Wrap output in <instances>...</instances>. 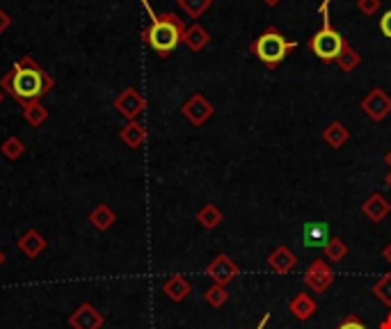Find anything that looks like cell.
<instances>
[{
    "label": "cell",
    "instance_id": "f1b7e54d",
    "mask_svg": "<svg viewBox=\"0 0 391 329\" xmlns=\"http://www.w3.org/2000/svg\"><path fill=\"white\" fill-rule=\"evenodd\" d=\"M10 26H12L10 14H7L5 10H0V35H5L7 30H10Z\"/></svg>",
    "mask_w": 391,
    "mask_h": 329
},
{
    "label": "cell",
    "instance_id": "f546056e",
    "mask_svg": "<svg viewBox=\"0 0 391 329\" xmlns=\"http://www.w3.org/2000/svg\"><path fill=\"white\" fill-rule=\"evenodd\" d=\"M382 258H385V261L391 265V242H389V245H387L385 249H382Z\"/></svg>",
    "mask_w": 391,
    "mask_h": 329
},
{
    "label": "cell",
    "instance_id": "7a4b0ae2",
    "mask_svg": "<svg viewBox=\"0 0 391 329\" xmlns=\"http://www.w3.org/2000/svg\"><path fill=\"white\" fill-rule=\"evenodd\" d=\"M185 23L176 17L174 12H165L158 14L149 28L142 33V39L149 44V49L158 55V58H167L176 51V46L183 42V33H185Z\"/></svg>",
    "mask_w": 391,
    "mask_h": 329
},
{
    "label": "cell",
    "instance_id": "d4e9b609",
    "mask_svg": "<svg viewBox=\"0 0 391 329\" xmlns=\"http://www.w3.org/2000/svg\"><path fill=\"white\" fill-rule=\"evenodd\" d=\"M382 0H357V10L364 14V17H373L375 12L380 10Z\"/></svg>",
    "mask_w": 391,
    "mask_h": 329
},
{
    "label": "cell",
    "instance_id": "9a60e30c",
    "mask_svg": "<svg viewBox=\"0 0 391 329\" xmlns=\"http://www.w3.org/2000/svg\"><path fill=\"white\" fill-rule=\"evenodd\" d=\"M323 140H325V144H327V146H332V149H341V146L350 140V130H348L346 126H343L341 121H332L330 126H327V128L323 130Z\"/></svg>",
    "mask_w": 391,
    "mask_h": 329
},
{
    "label": "cell",
    "instance_id": "3957f363",
    "mask_svg": "<svg viewBox=\"0 0 391 329\" xmlns=\"http://www.w3.org/2000/svg\"><path fill=\"white\" fill-rule=\"evenodd\" d=\"M293 49H298V42H288L275 26H268L252 44H249V53L259 62H263L268 69L279 67Z\"/></svg>",
    "mask_w": 391,
    "mask_h": 329
},
{
    "label": "cell",
    "instance_id": "5b68a950",
    "mask_svg": "<svg viewBox=\"0 0 391 329\" xmlns=\"http://www.w3.org/2000/svg\"><path fill=\"white\" fill-rule=\"evenodd\" d=\"M334 281V272L330 268V263L325 261V258H314L307 270H304V284H307V288L311 293H325L327 288L332 286Z\"/></svg>",
    "mask_w": 391,
    "mask_h": 329
},
{
    "label": "cell",
    "instance_id": "d590c367",
    "mask_svg": "<svg viewBox=\"0 0 391 329\" xmlns=\"http://www.w3.org/2000/svg\"><path fill=\"white\" fill-rule=\"evenodd\" d=\"M0 101H3V87H0Z\"/></svg>",
    "mask_w": 391,
    "mask_h": 329
},
{
    "label": "cell",
    "instance_id": "8fae6325",
    "mask_svg": "<svg viewBox=\"0 0 391 329\" xmlns=\"http://www.w3.org/2000/svg\"><path fill=\"white\" fill-rule=\"evenodd\" d=\"M362 213L369 217L373 224H378V222H382V219H385L391 213V201L385 199V194L373 192L371 197L362 203Z\"/></svg>",
    "mask_w": 391,
    "mask_h": 329
},
{
    "label": "cell",
    "instance_id": "2e32d148",
    "mask_svg": "<svg viewBox=\"0 0 391 329\" xmlns=\"http://www.w3.org/2000/svg\"><path fill=\"white\" fill-rule=\"evenodd\" d=\"M197 219H199V224L204 226V229L213 231V229H217V226L222 224L224 217H222V210L217 208L215 203H206V206L197 213Z\"/></svg>",
    "mask_w": 391,
    "mask_h": 329
},
{
    "label": "cell",
    "instance_id": "cb8c5ba5",
    "mask_svg": "<svg viewBox=\"0 0 391 329\" xmlns=\"http://www.w3.org/2000/svg\"><path fill=\"white\" fill-rule=\"evenodd\" d=\"M26 119L33 124V126H39V124L46 119V110L39 106V103L28 106V108H26Z\"/></svg>",
    "mask_w": 391,
    "mask_h": 329
},
{
    "label": "cell",
    "instance_id": "6da1fadb",
    "mask_svg": "<svg viewBox=\"0 0 391 329\" xmlns=\"http://www.w3.org/2000/svg\"><path fill=\"white\" fill-rule=\"evenodd\" d=\"M0 87L5 92H10V96L14 101H19L23 108L39 103V99L53 87V78L51 74H46L37 62L26 55L21 58L17 65L12 67V71L3 78Z\"/></svg>",
    "mask_w": 391,
    "mask_h": 329
},
{
    "label": "cell",
    "instance_id": "1f68e13d",
    "mask_svg": "<svg viewBox=\"0 0 391 329\" xmlns=\"http://www.w3.org/2000/svg\"><path fill=\"white\" fill-rule=\"evenodd\" d=\"M380 329H391V316H387L385 320L380 323Z\"/></svg>",
    "mask_w": 391,
    "mask_h": 329
},
{
    "label": "cell",
    "instance_id": "30bf717a",
    "mask_svg": "<svg viewBox=\"0 0 391 329\" xmlns=\"http://www.w3.org/2000/svg\"><path fill=\"white\" fill-rule=\"evenodd\" d=\"M295 265H298V256H295L293 249L286 247V245L275 247V249L270 252V256H268V268H270L272 272L281 274V277L291 272Z\"/></svg>",
    "mask_w": 391,
    "mask_h": 329
},
{
    "label": "cell",
    "instance_id": "7402d4cb",
    "mask_svg": "<svg viewBox=\"0 0 391 329\" xmlns=\"http://www.w3.org/2000/svg\"><path fill=\"white\" fill-rule=\"evenodd\" d=\"M373 295L378 297L382 304H387L391 309V274H385L380 281H375L373 284Z\"/></svg>",
    "mask_w": 391,
    "mask_h": 329
},
{
    "label": "cell",
    "instance_id": "e575fe53",
    "mask_svg": "<svg viewBox=\"0 0 391 329\" xmlns=\"http://www.w3.org/2000/svg\"><path fill=\"white\" fill-rule=\"evenodd\" d=\"M385 162L389 164V169H391V151H387V155H385Z\"/></svg>",
    "mask_w": 391,
    "mask_h": 329
},
{
    "label": "cell",
    "instance_id": "7c38bea8",
    "mask_svg": "<svg viewBox=\"0 0 391 329\" xmlns=\"http://www.w3.org/2000/svg\"><path fill=\"white\" fill-rule=\"evenodd\" d=\"M302 238L307 247H320L323 249L327 242H330V229H327L325 222H307L302 226Z\"/></svg>",
    "mask_w": 391,
    "mask_h": 329
},
{
    "label": "cell",
    "instance_id": "603a6c76",
    "mask_svg": "<svg viewBox=\"0 0 391 329\" xmlns=\"http://www.w3.org/2000/svg\"><path fill=\"white\" fill-rule=\"evenodd\" d=\"M204 300L210 304V307L220 309L222 304H226V300H229V293H226V286H220V284L210 286L208 291H206V295H204Z\"/></svg>",
    "mask_w": 391,
    "mask_h": 329
},
{
    "label": "cell",
    "instance_id": "ba28073f",
    "mask_svg": "<svg viewBox=\"0 0 391 329\" xmlns=\"http://www.w3.org/2000/svg\"><path fill=\"white\" fill-rule=\"evenodd\" d=\"M206 274L215 281V284L226 286V284H231L233 279H238L240 268L236 265V261H231L226 254H220V256H215L213 261L208 263Z\"/></svg>",
    "mask_w": 391,
    "mask_h": 329
},
{
    "label": "cell",
    "instance_id": "836d02e7",
    "mask_svg": "<svg viewBox=\"0 0 391 329\" xmlns=\"http://www.w3.org/2000/svg\"><path fill=\"white\" fill-rule=\"evenodd\" d=\"M385 183H387V187L391 190V169H389V174H387V178H385Z\"/></svg>",
    "mask_w": 391,
    "mask_h": 329
},
{
    "label": "cell",
    "instance_id": "8d00e7d4",
    "mask_svg": "<svg viewBox=\"0 0 391 329\" xmlns=\"http://www.w3.org/2000/svg\"><path fill=\"white\" fill-rule=\"evenodd\" d=\"M387 316H391V309H389V313H387Z\"/></svg>",
    "mask_w": 391,
    "mask_h": 329
},
{
    "label": "cell",
    "instance_id": "d6986e66",
    "mask_svg": "<svg viewBox=\"0 0 391 329\" xmlns=\"http://www.w3.org/2000/svg\"><path fill=\"white\" fill-rule=\"evenodd\" d=\"M165 293L174 302H181V300H185V297H188V293H190V284H188L183 277H172L165 284Z\"/></svg>",
    "mask_w": 391,
    "mask_h": 329
},
{
    "label": "cell",
    "instance_id": "5bb4252c",
    "mask_svg": "<svg viewBox=\"0 0 391 329\" xmlns=\"http://www.w3.org/2000/svg\"><path fill=\"white\" fill-rule=\"evenodd\" d=\"M181 44H185L192 53H199V51H204L206 46L210 44V35L206 33V28L199 26V23H192V26L185 28Z\"/></svg>",
    "mask_w": 391,
    "mask_h": 329
},
{
    "label": "cell",
    "instance_id": "44dd1931",
    "mask_svg": "<svg viewBox=\"0 0 391 329\" xmlns=\"http://www.w3.org/2000/svg\"><path fill=\"white\" fill-rule=\"evenodd\" d=\"M176 3L190 19H199L213 5V0H176Z\"/></svg>",
    "mask_w": 391,
    "mask_h": 329
},
{
    "label": "cell",
    "instance_id": "4316f807",
    "mask_svg": "<svg viewBox=\"0 0 391 329\" xmlns=\"http://www.w3.org/2000/svg\"><path fill=\"white\" fill-rule=\"evenodd\" d=\"M334 329H369V327H366V325H364L362 320H359L357 316H353V313H350V316L343 318L341 323L336 325Z\"/></svg>",
    "mask_w": 391,
    "mask_h": 329
},
{
    "label": "cell",
    "instance_id": "ffe728a7",
    "mask_svg": "<svg viewBox=\"0 0 391 329\" xmlns=\"http://www.w3.org/2000/svg\"><path fill=\"white\" fill-rule=\"evenodd\" d=\"M336 65L341 67V71H346V74H350V71H355V69L362 65V55H359L353 46H346V49H343V53H341V58L336 60Z\"/></svg>",
    "mask_w": 391,
    "mask_h": 329
},
{
    "label": "cell",
    "instance_id": "52a82bcc",
    "mask_svg": "<svg viewBox=\"0 0 391 329\" xmlns=\"http://www.w3.org/2000/svg\"><path fill=\"white\" fill-rule=\"evenodd\" d=\"M181 112L192 126H201V124H206L213 117V103H210L204 94H192L183 103Z\"/></svg>",
    "mask_w": 391,
    "mask_h": 329
},
{
    "label": "cell",
    "instance_id": "277c9868",
    "mask_svg": "<svg viewBox=\"0 0 391 329\" xmlns=\"http://www.w3.org/2000/svg\"><path fill=\"white\" fill-rule=\"evenodd\" d=\"M320 17H323V28L316 30V33L309 37L307 46H309V51L314 53L320 62H325V65H332V62H336V60L341 58V53L348 46V42H346V37L339 33V30L332 28L330 12L320 14Z\"/></svg>",
    "mask_w": 391,
    "mask_h": 329
},
{
    "label": "cell",
    "instance_id": "8992f818",
    "mask_svg": "<svg viewBox=\"0 0 391 329\" xmlns=\"http://www.w3.org/2000/svg\"><path fill=\"white\" fill-rule=\"evenodd\" d=\"M359 110H364V115L369 117V119L382 121V119H387L391 112V96L382 87H375L359 101Z\"/></svg>",
    "mask_w": 391,
    "mask_h": 329
},
{
    "label": "cell",
    "instance_id": "ac0fdd59",
    "mask_svg": "<svg viewBox=\"0 0 391 329\" xmlns=\"http://www.w3.org/2000/svg\"><path fill=\"white\" fill-rule=\"evenodd\" d=\"M323 256L330 263H341L348 256V245L341 238H330V242L323 247Z\"/></svg>",
    "mask_w": 391,
    "mask_h": 329
},
{
    "label": "cell",
    "instance_id": "4dcf8cb0",
    "mask_svg": "<svg viewBox=\"0 0 391 329\" xmlns=\"http://www.w3.org/2000/svg\"><path fill=\"white\" fill-rule=\"evenodd\" d=\"M268 320H270V313H265V316L261 318V323H259V325H256V329H263L265 325H268Z\"/></svg>",
    "mask_w": 391,
    "mask_h": 329
},
{
    "label": "cell",
    "instance_id": "484cf974",
    "mask_svg": "<svg viewBox=\"0 0 391 329\" xmlns=\"http://www.w3.org/2000/svg\"><path fill=\"white\" fill-rule=\"evenodd\" d=\"M3 151H5L7 158H17V155L23 153V144H21V140H17V137L7 140L5 146H3Z\"/></svg>",
    "mask_w": 391,
    "mask_h": 329
},
{
    "label": "cell",
    "instance_id": "e0dca14e",
    "mask_svg": "<svg viewBox=\"0 0 391 329\" xmlns=\"http://www.w3.org/2000/svg\"><path fill=\"white\" fill-rule=\"evenodd\" d=\"M122 140H124V142H126V146L138 149V146L147 140V130H144L142 124L131 121L128 126H124V128H122Z\"/></svg>",
    "mask_w": 391,
    "mask_h": 329
},
{
    "label": "cell",
    "instance_id": "83f0119b",
    "mask_svg": "<svg viewBox=\"0 0 391 329\" xmlns=\"http://www.w3.org/2000/svg\"><path fill=\"white\" fill-rule=\"evenodd\" d=\"M380 33L387 39H391V10H387L380 19Z\"/></svg>",
    "mask_w": 391,
    "mask_h": 329
},
{
    "label": "cell",
    "instance_id": "9c48e42d",
    "mask_svg": "<svg viewBox=\"0 0 391 329\" xmlns=\"http://www.w3.org/2000/svg\"><path fill=\"white\" fill-rule=\"evenodd\" d=\"M144 106H147L144 99L140 96V92L133 90V87L124 90L119 96H117V101H115V108L119 110V112L126 117V119H131V121H135V117L142 112Z\"/></svg>",
    "mask_w": 391,
    "mask_h": 329
},
{
    "label": "cell",
    "instance_id": "d6a6232c",
    "mask_svg": "<svg viewBox=\"0 0 391 329\" xmlns=\"http://www.w3.org/2000/svg\"><path fill=\"white\" fill-rule=\"evenodd\" d=\"M263 3H265V5H268V7H275V5L279 3V0H263Z\"/></svg>",
    "mask_w": 391,
    "mask_h": 329
},
{
    "label": "cell",
    "instance_id": "4fadbf2b",
    "mask_svg": "<svg viewBox=\"0 0 391 329\" xmlns=\"http://www.w3.org/2000/svg\"><path fill=\"white\" fill-rule=\"evenodd\" d=\"M288 311H291V316L295 320L307 323V320L316 313V300L309 293H298L291 302H288Z\"/></svg>",
    "mask_w": 391,
    "mask_h": 329
}]
</instances>
